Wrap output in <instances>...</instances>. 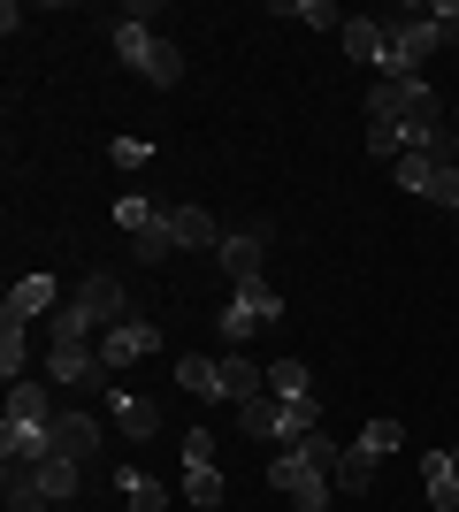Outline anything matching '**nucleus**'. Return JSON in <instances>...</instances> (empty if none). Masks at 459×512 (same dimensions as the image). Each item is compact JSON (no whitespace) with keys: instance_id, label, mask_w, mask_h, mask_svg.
<instances>
[{"instance_id":"1","label":"nucleus","mask_w":459,"mask_h":512,"mask_svg":"<svg viewBox=\"0 0 459 512\" xmlns=\"http://www.w3.org/2000/svg\"><path fill=\"white\" fill-rule=\"evenodd\" d=\"M337 459H345V451L329 444V436H306V444L268 459V490H284L299 512H329V497H337Z\"/></svg>"},{"instance_id":"21","label":"nucleus","mask_w":459,"mask_h":512,"mask_svg":"<svg viewBox=\"0 0 459 512\" xmlns=\"http://www.w3.org/2000/svg\"><path fill=\"white\" fill-rule=\"evenodd\" d=\"M23 360H31V321L0 314V375H8V383H23Z\"/></svg>"},{"instance_id":"28","label":"nucleus","mask_w":459,"mask_h":512,"mask_svg":"<svg viewBox=\"0 0 459 512\" xmlns=\"http://www.w3.org/2000/svg\"><path fill=\"white\" fill-rule=\"evenodd\" d=\"M284 16H299V23H314V31H345V8H329V0H284Z\"/></svg>"},{"instance_id":"3","label":"nucleus","mask_w":459,"mask_h":512,"mask_svg":"<svg viewBox=\"0 0 459 512\" xmlns=\"http://www.w3.org/2000/svg\"><path fill=\"white\" fill-rule=\"evenodd\" d=\"M115 54H123V62L138 69V77H146V85H184V46L176 39H161V31H153L146 16H123L115 23Z\"/></svg>"},{"instance_id":"27","label":"nucleus","mask_w":459,"mask_h":512,"mask_svg":"<svg viewBox=\"0 0 459 512\" xmlns=\"http://www.w3.org/2000/svg\"><path fill=\"white\" fill-rule=\"evenodd\" d=\"M153 214H161V199H146V192H123V199H115V222H123V230H146V222H153Z\"/></svg>"},{"instance_id":"5","label":"nucleus","mask_w":459,"mask_h":512,"mask_svg":"<svg viewBox=\"0 0 459 512\" xmlns=\"http://www.w3.org/2000/svg\"><path fill=\"white\" fill-rule=\"evenodd\" d=\"M46 383H54V390H115L108 360H100V337H85V329H54V344H46Z\"/></svg>"},{"instance_id":"25","label":"nucleus","mask_w":459,"mask_h":512,"mask_svg":"<svg viewBox=\"0 0 459 512\" xmlns=\"http://www.w3.org/2000/svg\"><path fill=\"white\" fill-rule=\"evenodd\" d=\"M169 253H176V214L161 207V214L146 222V230H138V260H146V268H161Z\"/></svg>"},{"instance_id":"32","label":"nucleus","mask_w":459,"mask_h":512,"mask_svg":"<svg viewBox=\"0 0 459 512\" xmlns=\"http://www.w3.org/2000/svg\"><path fill=\"white\" fill-rule=\"evenodd\" d=\"M452 123H459V107H452Z\"/></svg>"},{"instance_id":"17","label":"nucleus","mask_w":459,"mask_h":512,"mask_svg":"<svg viewBox=\"0 0 459 512\" xmlns=\"http://www.w3.org/2000/svg\"><path fill=\"white\" fill-rule=\"evenodd\" d=\"M54 413H62L54 383H8V421H54Z\"/></svg>"},{"instance_id":"6","label":"nucleus","mask_w":459,"mask_h":512,"mask_svg":"<svg viewBox=\"0 0 459 512\" xmlns=\"http://www.w3.org/2000/svg\"><path fill=\"white\" fill-rule=\"evenodd\" d=\"M131 321V299H123V283L115 276H85L77 291L62 299V314H54V329H85V337H108V329H123Z\"/></svg>"},{"instance_id":"15","label":"nucleus","mask_w":459,"mask_h":512,"mask_svg":"<svg viewBox=\"0 0 459 512\" xmlns=\"http://www.w3.org/2000/svg\"><path fill=\"white\" fill-rule=\"evenodd\" d=\"M169 214H176V253H222L230 230H222L207 207H169Z\"/></svg>"},{"instance_id":"8","label":"nucleus","mask_w":459,"mask_h":512,"mask_svg":"<svg viewBox=\"0 0 459 512\" xmlns=\"http://www.w3.org/2000/svg\"><path fill=\"white\" fill-rule=\"evenodd\" d=\"M176 390L199 398V406H230V383H222L215 352H176Z\"/></svg>"},{"instance_id":"2","label":"nucleus","mask_w":459,"mask_h":512,"mask_svg":"<svg viewBox=\"0 0 459 512\" xmlns=\"http://www.w3.org/2000/svg\"><path fill=\"white\" fill-rule=\"evenodd\" d=\"M444 46V31L429 23V8H406V16H383V62H375V77L383 85H414L421 62Z\"/></svg>"},{"instance_id":"14","label":"nucleus","mask_w":459,"mask_h":512,"mask_svg":"<svg viewBox=\"0 0 459 512\" xmlns=\"http://www.w3.org/2000/svg\"><path fill=\"white\" fill-rule=\"evenodd\" d=\"M421 490H429V505H437V512H459V444L421 459Z\"/></svg>"},{"instance_id":"13","label":"nucleus","mask_w":459,"mask_h":512,"mask_svg":"<svg viewBox=\"0 0 459 512\" xmlns=\"http://www.w3.org/2000/svg\"><path fill=\"white\" fill-rule=\"evenodd\" d=\"M100 398H108V421L123 428L131 444H146L153 428H161V406H153V398H138V390H100Z\"/></svg>"},{"instance_id":"12","label":"nucleus","mask_w":459,"mask_h":512,"mask_svg":"<svg viewBox=\"0 0 459 512\" xmlns=\"http://www.w3.org/2000/svg\"><path fill=\"white\" fill-rule=\"evenodd\" d=\"M0 314H16V321H39V314H46V321H54V314H62V283L46 276V268H31V276L8 291V306H0Z\"/></svg>"},{"instance_id":"18","label":"nucleus","mask_w":459,"mask_h":512,"mask_svg":"<svg viewBox=\"0 0 459 512\" xmlns=\"http://www.w3.org/2000/svg\"><path fill=\"white\" fill-rule=\"evenodd\" d=\"M115 490H123V505H131V512H169V490H161L146 467H115Z\"/></svg>"},{"instance_id":"20","label":"nucleus","mask_w":459,"mask_h":512,"mask_svg":"<svg viewBox=\"0 0 459 512\" xmlns=\"http://www.w3.org/2000/svg\"><path fill=\"white\" fill-rule=\"evenodd\" d=\"M337 39H345V54L352 62H383V16H345V31H337Z\"/></svg>"},{"instance_id":"29","label":"nucleus","mask_w":459,"mask_h":512,"mask_svg":"<svg viewBox=\"0 0 459 512\" xmlns=\"http://www.w3.org/2000/svg\"><path fill=\"white\" fill-rule=\"evenodd\" d=\"M429 199H437L444 214H459V161H452V153L437 161V184H429Z\"/></svg>"},{"instance_id":"9","label":"nucleus","mask_w":459,"mask_h":512,"mask_svg":"<svg viewBox=\"0 0 459 512\" xmlns=\"http://www.w3.org/2000/svg\"><path fill=\"white\" fill-rule=\"evenodd\" d=\"M215 260H222V276H230V283H261V260H268V222H253V230H230Z\"/></svg>"},{"instance_id":"4","label":"nucleus","mask_w":459,"mask_h":512,"mask_svg":"<svg viewBox=\"0 0 459 512\" xmlns=\"http://www.w3.org/2000/svg\"><path fill=\"white\" fill-rule=\"evenodd\" d=\"M238 428L253 436V444H306V436H322V398H299V406H284V398H253V406H238Z\"/></svg>"},{"instance_id":"11","label":"nucleus","mask_w":459,"mask_h":512,"mask_svg":"<svg viewBox=\"0 0 459 512\" xmlns=\"http://www.w3.org/2000/svg\"><path fill=\"white\" fill-rule=\"evenodd\" d=\"M54 451L77 459V467H92V459H100V421H92L85 406H62L54 413Z\"/></svg>"},{"instance_id":"16","label":"nucleus","mask_w":459,"mask_h":512,"mask_svg":"<svg viewBox=\"0 0 459 512\" xmlns=\"http://www.w3.org/2000/svg\"><path fill=\"white\" fill-rule=\"evenodd\" d=\"M31 474H39V490L54 497V505H69V497L85 490V467H77V459H62V451H46V459H39Z\"/></svg>"},{"instance_id":"22","label":"nucleus","mask_w":459,"mask_h":512,"mask_svg":"<svg viewBox=\"0 0 459 512\" xmlns=\"http://www.w3.org/2000/svg\"><path fill=\"white\" fill-rule=\"evenodd\" d=\"M222 383H230V406H253V398H268V375L245 360V352H230V360H222Z\"/></svg>"},{"instance_id":"31","label":"nucleus","mask_w":459,"mask_h":512,"mask_svg":"<svg viewBox=\"0 0 459 512\" xmlns=\"http://www.w3.org/2000/svg\"><path fill=\"white\" fill-rule=\"evenodd\" d=\"M108 161H115V169H146V161H153V146L131 130V138H108Z\"/></svg>"},{"instance_id":"26","label":"nucleus","mask_w":459,"mask_h":512,"mask_svg":"<svg viewBox=\"0 0 459 512\" xmlns=\"http://www.w3.org/2000/svg\"><path fill=\"white\" fill-rule=\"evenodd\" d=\"M268 398H284V406H299V398H314V375H306L299 360H276V367H268Z\"/></svg>"},{"instance_id":"19","label":"nucleus","mask_w":459,"mask_h":512,"mask_svg":"<svg viewBox=\"0 0 459 512\" xmlns=\"http://www.w3.org/2000/svg\"><path fill=\"white\" fill-rule=\"evenodd\" d=\"M215 329H222V344H253V337L268 329V321H261V306L245 299V291H230V306H222V321H215Z\"/></svg>"},{"instance_id":"30","label":"nucleus","mask_w":459,"mask_h":512,"mask_svg":"<svg viewBox=\"0 0 459 512\" xmlns=\"http://www.w3.org/2000/svg\"><path fill=\"white\" fill-rule=\"evenodd\" d=\"M368 482H375V467L360 459V451H345V459H337V490H345V497H360Z\"/></svg>"},{"instance_id":"7","label":"nucleus","mask_w":459,"mask_h":512,"mask_svg":"<svg viewBox=\"0 0 459 512\" xmlns=\"http://www.w3.org/2000/svg\"><path fill=\"white\" fill-rule=\"evenodd\" d=\"M184 497H192L199 512H215L222 497H230V490H222V467H215V444H207L199 428L184 436Z\"/></svg>"},{"instance_id":"24","label":"nucleus","mask_w":459,"mask_h":512,"mask_svg":"<svg viewBox=\"0 0 459 512\" xmlns=\"http://www.w3.org/2000/svg\"><path fill=\"white\" fill-rule=\"evenodd\" d=\"M437 161H444V153H398V161H391V176H398V192H414V199H429V184H437Z\"/></svg>"},{"instance_id":"10","label":"nucleus","mask_w":459,"mask_h":512,"mask_svg":"<svg viewBox=\"0 0 459 512\" xmlns=\"http://www.w3.org/2000/svg\"><path fill=\"white\" fill-rule=\"evenodd\" d=\"M146 352H161V329H153V321H123V329H108V337H100V360H108V375H123V367L131 360H146Z\"/></svg>"},{"instance_id":"23","label":"nucleus","mask_w":459,"mask_h":512,"mask_svg":"<svg viewBox=\"0 0 459 512\" xmlns=\"http://www.w3.org/2000/svg\"><path fill=\"white\" fill-rule=\"evenodd\" d=\"M398 444H406V428H398L391 413H375V421L360 428V444H352V451H360V459H368V467H383V459H391Z\"/></svg>"}]
</instances>
